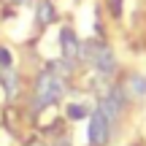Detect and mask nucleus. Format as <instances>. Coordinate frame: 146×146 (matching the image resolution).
Returning <instances> with one entry per match:
<instances>
[{
	"instance_id": "f257e3e1",
	"label": "nucleus",
	"mask_w": 146,
	"mask_h": 146,
	"mask_svg": "<svg viewBox=\"0 0 146 146\" xmlns=\"http://www.w3.org/2000/svg\"><path fill=\"white\" fill-rule=\"evenodd\" d=\"M65 92V78L54 76V73L43 70L35 81V108H43V106H52L62 98Z\"/></svg>"
},
{
	"instance_id": "f03ea898",
	"label": "nucleus",
	"mask_w": 146,
	"mask_h": 146,
	"mask_svg": "<svg viewBox=\"0 0 146 146\" xmlns=\"http://www.w3.org/2000/svg\"><path fill=\"white\" fill-rule=\"evenodd\" d=\"M108 133H111V125L106 122V116L100 111H95L92 119H89V143L92 146H103L108 141Z\"/></svg>"
},
{
	"instance_id": "7ed1b4c3",
	"label": "nucleus",
	"mask_w": 146,
	"mask_h": 146,
	"mask_svg": "<svg viewBox=\"0 0 146 146\" xmlns=\"http://www.w3.org/2000/svg\"><path fill=\"white\" fill-rule=\"evenodd\" d=\"M60 43H62V54H65L68 62L81 60V43H78V38H76V33H73V30L65 27V30L60 33Z\"/></svg>"
},
{
	"instance_id": "20e7f679",
	"label": "nucleus",
	"mask_w": 146,
	"mask_h": 146,
	"mask_svg": "<svg viewBox=\"0 0 146 146\" xmlns=\"http://www.w3.org/2000/svg\"><path fill=\"white\" fill-rule=\"evenodd\" d=\"M119 106H122V98H119V89H114L111 95H106L103 100H100V106H98V111L106 116V122L108 125H114L116 122V116H119Z\"/></svg>"
},
{
	"instance_id": "39448f33",
	"label": "nucleus",
	"mask_w": 146,
	"mask_h": 146,
	"mask_svg": "<svg viewBox=\"0 0 146 146\" xmlns=\"http://www.w3.org/2000/svg\"><path fill=\"white\" fill-rule=\"evenodd\" d=\"M0 84H3L5 98H8V100H14L16 95H19V76H16L11 68H5L3 73H0Z\"/></svg>"
},
{
	"instance_id": "423d86ee",
	"label": "nucleus",
	"mask_w": 146,
	"mask_h": 146,
	"mask_svg": "<svg viewBox=\"0 0 146 146\" xmlns=\"http://www.w3.org/2000/svg\"><path fill=\"white\" fill-rule=\"evenodd\" d=\"M35 19H38V25H52V22H54V5L49 3V0H43V3H38Z\"/></svg>"
},
{
	"instance_id": "0eeeda50",
	"label": "nucleus",
	"mask_w": 146,
	"mask_h": 146,
	"mask_svg": "<svg viewBox=\"0 0 146 146\" xmlns=\"http://www.w3.org/2000/svg\"><path fill=\"white\" fill-rule=\"evenodd\" d=\"M127 92H130L133 98L146 95V78L143 76H130V78H127Z\"/></svg>"
},
{
	"instance_id": "6e6552de",
	"label": "nucleus",
	"mask_w": 146,
	"mask_h": 146,
	"mask_svg": "<svg viewBox=\"0 0 146 146\" xmlns=\"http://www.w3.org/2000/svg\"><path fill=\"white\" fill-rule=\"evenodd\" d=\"M49 73H54V76H60V78H68V76H70V62H68V60L49 62Z\"/></svg>"
},
{
	"instance_id": "1a4fd4ad",
	"label": "nucleus",
	"mask_w": 146,
	"mask_h": 146,
	"mask_svg": "<svg viewBox=\"0 0 146 146\" xmlns=\"http://www.w3.org/2000/svg\"><path fill=\"white\" fill-rule=\"evenodd\" d=\"M84 116H87V108H84V106H68V119H84Z\"/></svg>"
},
{
	"instance_id": "9d476101",
	"label": "nucleus",
	"mask_w": 146,
	"mask_h": 146,
	"mask_svg": "<svg viewBox=\"0 0 146 146\" xmlns=\"http://www.w3.org/2000/svg\"><path fill=\"white\" fill-rule=\"evenodd\" d=\"M0 65H3V68H8V65H11V52L5 46H0Z\"/></svg>"
},
{
	"instance_id": "9b49d317",
	"label": "nucleus",
	"mask_w": 146,
	"mask_h": 146,
	"mask_svg": "<svg viewBox=\"0 0 146 146\" xmlns=\"http://www.w3.org/2000/svg\"><path fill=\"white\" fill-rule=\"evenodd\" d=\"M111 8H114V14H119V8H122V0H111Z\"/></svg>"
},
{
	"instance_id": "f8f14e48",
	"label": "nucleus",
	"mask_w": 146,
	"mask_h": 146,
	"mask_svg": "<svg viewBox=\"0 0 146 146\" xmlns=\"http://www.w3.org/2000/svg\"><path fill=\"white\" fill-rule=\"evenodd\" d=\"M54 146H70V141H65V138H60V141H54Z\"/></svg>"
},
{
	"instance_id": "ddd939ff",
	"label": "nucleus",
	"mask_w": 146,
	"mask_h": 146,
	"mask_svg": "<svg viewBox=\"0 0 146 146\" xmlns=\"http://www.w3.org/2000/svg\"><path fill=\"white\" fill-rule=\"evenodd\" d=\"M16 3H27V0H16Z\"/></svg>"
},
{
	"instance_id": "4468645a",
	"label": "nucleus",
	"mask_w": 146,
	"mask_h": 146,
	"mask_svg": "<svg viewBox=\"0 0 146 146\" xmlns=\"http://www.w3.org/2000/svg\"><path fill=\"white\" fill-rule=\"evenodd\" d=\"M33 146H43V143H33Z\"/></svg>"
}]
</instances>
